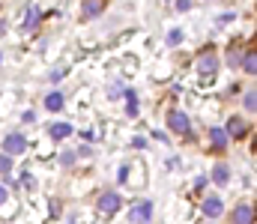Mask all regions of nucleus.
Instances as JSON below:
<instances>
[{"label": "nucleus", "mask_w": 257, "mask_h": 224, "mask_svg": "<svg viewBox=\"0 0 257 224\" xmlns=\"http://www.w3.org/2000/svg\"><path fill=\"white\" fill-rule=\"evenodd\" d=\"M150 218H153V200H141L138 206L129 209V221L132 224H150Z\"/></svg>", "instance_id": "obj_1"}, {"label": "nucleus", "mask_w": 257, "mask_h": 224, "mask_svg": "<svg viewBox=\"0 0 257 224\" xmlns=\"http://www.w3.org/2000/svg\"><path fill=\"white\" fill-rule=\"evenodd\" d=\"M182 42V30H171L168 33V45H179Z\"/></svg>", "instance_id": "obj_19"}, {"label": "nucleus", "mask_w": 257, "mask_h": 224, "mask_svg": "<svg viewBox=\"0 0 257 224\" xmlns=\"http://www.w3.org/2000/svg\"><path fill=\"white\" fill-rule=\"evenodd\" d=\"M254 102H257V93H254V90H248V93H245V99H242V105H245V111H248V114H251L254 108H257Z\"/></svg>", "instance_id": "obj_18"}, {"label": "nucleus", "mask_w": 257, "mask_h": 224, "mask_svg": "<svg viewBox=\"0 0 257 224\" xmlns=\"http://www.w3.org/2000/svg\"><path fill=\"white\" fill-rule=\"evenodd\" d=\"M239 63H242V69H245L248 75H254V72H257V60H254V48H248L245 60H239Z\"/></svg>", "instance_id": "obj_15"}, {"label": "nucleus", "mask_w": 257, "mask_h": 224, "mask_svg": "<svg viewBox=\"0 0 257 224\" xmlns=\"http://www.w3.org/2000/svg\"><path fill=\"white\" fill-rule=\"evenodd\" d=\"M126 114L138 117V96H135V90H126Z\"/></svg>", "instance_id": "obj_14"}, {"label": "nucleus", "mask_w": 257, "mask_h": 224, "mask_svg": "<svg viewBox=\"0 0 257 224\" xmlns=\"http://www.w3.org/2000/svg\"><path fill=\"white\" fill-rule=\"evenodd\" d=\"M248 129H251V126H248V123H245V120H242L239 114H233V117L228 120V126H225L228 138H236V140H242V138L248 135Z\"/></svg>", "instance_id": "obj_6"}, {"label": "nucleus", "mask_w": 257, "mask_h": 224, "mask_svg": "<svg viewBox=\"0 0 257 224\" xmlns=\"http://www.w3.org/2000/svg\"><path fill=\"white\" fill-rule=\"evenodd\" d=\"M215 69H218V54H215V51H203V54L198 57V75H203V78H212Z\"/></svg>", "instance_id": "obj_4"}, {"label": "nucleus", "mask_w": 257, "mask_h": 224, "mask_svg": "<svg viewBox=\"0 0 257 224\" xmlns=\"http://www.w3.org/2000/svg\"><path fill=\"white\" fill-rule=\"evenodd\" d=\"M203 185H206V176H198V179H195V192H200Z\"/></svg>", "instance_id": "obj_22"}, {"label": "nucleus", "mask_w": 257, "mask_h": 224, "mask_svg": "<svg viewBox=\"0 0 257 224\" xmlns=\"http://www.w3.org/2000/svg\"><path fill=\"white\" fill-rule=\"evenodd\" d=\"M48 135H51L54 140H63V138L72 135V126H69V123H54V126L48 129Z\"/></svg>", "instance_id": "obj_13"}, {"label": "nucleus", "mask_w": 257, "mask_h": 224, "mask_svg": "<svg viewBox=\"0 0 257 224\" xmlns=\"http://www.w3.org/2000/svg\"><path fill=\"white\" fill-rule=\"evenodd\" d=\"M60 162H63V165H66V168H69V165H72V162H75V153H63V156H60Z\"/></svg>", "instance_id": "obj_21"}, {"label": "nucleus", "mask_w": 257, "mask_h": 224, "mask_svg": "<svg viewBox=\"0 0 257 224\" xmlns=\"http://www.w3.org/2000/svg\"><path fill=\"white\" fill-rule=\"evenodd\" d=\"M3 33H6V21H3V18H0V36H3Z\"/></svg>", "instance_id": "obj_25"}, {"label": "nucleus", "mask_w": 257, "mask_h": 224, "mask_svg": "<svg viewBox=\"0 0 257 224\" xmlns=\"http://www.w3.org/2000/svg\"><path fill=\"white\" fill-rule=\"evenodd\" d=\"M120 209V195L117 192H105L102 197H99V212L102 215H114Z\"/></svg>", "instance_id": "obj_8"}, {"label": "nucleus", "mask_w": 257, "mask_h": 224, "mask_svg": "<svg viewBox=\"0 0 257 224\" xmlns=\"http://www.w3.org/2000/svg\"><path fill=\"white\" fill-rule=\"evenodd\" d=\"M200 209H203L206 218H222V212H225V200L218 197V195H206L203 203H200Z\"/></svg>", "instance_id": "obj_5"}, {"label": "nucleus", "mask_w": 257, "mask_h": 224, "mask_svg": "<svg viewBox=\"0 0 257 224\" xmlns=\"http://www.w3.org/2000/svg\"><path fill=\"white\" fill-rule=\"evenodd\" d=\"M105 6H108V0H81V12H84V18H96V15H102Z\"/></svg>", "instance_id": "obj_10"}, {"label": "nucleus", "mask_w": 257, "mask_h": 224, "mask_svg": "<svg viewBox=\"0 0 257 224\" xmlns=\"http://www.w3.org/2000/svg\"><path fill=\"white\" fill-rule=\"evenodd\" d=\"M39 18H42V15H39V9L30 6V9H27V15H24V30H27V33H33L36 27H39Z\"/></svg>", "instance_id": "obj_12"}, {"label": "nucleus", "mask_w": 257, "mask_h": 224, "mask_svg": "<svg viewBox=\"0 0 257 224\" xmlns=\"http://www.w3.org/2000/svg\"><path fill=\"white\" fill-rule=\"evenodd\" d=\"M176 9L179 12H189L192 9V0H176Z\"/></svg>", "instance_id": "obj_20"}, {"label": "nucleus", "mask_w": 257, "mask_h": 224, "mask_svg": "<svg viewBox=\"0 0 257 224\" xmlns=\"http://www.w3.org/2000/svg\"><path fill=\"white\" fill-rule=\"evenodd\" d=\"M228 179H230V168L228 165H215L212 168V182L215 185H228Z\"/></svg>", "instance_id": "obj_11"}, {"label": "nucleus", "mask_w": 257, "mask_h": 224, "mask_svg": "<svg viewBox=\"0 0 257 224\" xmlns=\"http://www.w3.org/2000/svg\"><path fill=\"white\" fill-rule=\"evenodd\" d=\"M45 108H48V111H60V108H63V93H51V96L45 99Z\"/></svg>", "instance_id": "obj_16"}, {"label": "nucleus", "mask_w": 257, "mask_h": 224, "mask_svg": "<svg viewBox=\"0 0 257 224\" xmlns=\"http://www.w3.org/2000/svg\"><path fill=\"white\" fill-rule=\"evenodd\" d=\"M168 129L176 132V135H189L192 132V120L182 114V111H171L168 114Z\"/></svg>", "instance_id": "obj_3"}, {"label": "nucleus", "mask_w": 257, "mask_h": 224, "mask_svg": "<svg viewBox=\"0 0 257 224\" xmlns=\"http://www.w3.org/2000/svg\"><path fill=\"white\" fill-rule=\"evenodd\" d=\"M6 197H9L6 195V185H0V203H6Z\"/></svg>", "instance_id": "obj_24"}, {"label": "nucleus", "mask_w": 257, "mask_h": 224, "mask_svg": "<svg viewBox=\"0 0 257 224\" xmlns=\"http://www.w3.org/2000/svg\"><path fill=\"white\" fill-rule=\"evenodd\" d=\"M24 149H27V138L21 132H9L3 138V153L6 156H18V153H24Z\"/></svg>", "instance_id": "obj_2"}, {"label": "nucleus", "mask_w": 257, "mask_h": 224, "mask_svg": "<svg viewBox=\"0 0 257 224\" xmlns=\"http://www.w3.org/2000/svg\"><path fill=\"white\" fill-rule=\"evenodd\" d=\"M230 224H254V206L251 203H236V209L230 212Z\"/></svg>", "instance_id": "obj_7"}, {"label": "nucleus", "mask_w": 257, "mask_h": 224, "mask_svg": "<svg viewBox=\"0 0 257 224\" xmlns=\"http://www.w3.org/2000/svg\"><path fill=\"white\" fill-rule=\"evenodd\" d=\"M209 140H212V153H225V146H228V132L218 126V129H209Z\"/></svg>", "instance_id": "obj_9"}, {"label": "nucleus", "mask_w": 257, "mask_h": 224, "mask_svg": "<svg viewBox=\"0 0 257 224\" xmlns=\"http://www.w3.org/2000/svg\"><path fill=\"white\" fill-rule=\"evenodd\" d=\"M9 170H12V156L0 153V176H9Z\"/></svg>", "instance_id": "obj_17"}, {"label": "nucleus", "mask_w": 257, "mask_h": 224, "mask_svg": "<svg viewBox=\"0 0 257 224\" xmlns=\"http://www.w3.org/2000/svg\"><path fill=\"white\" fill-rule=\"evenodd\" d=\"M63 75H66V69H57V72H51V81H60Z\"/></svg>", "instance_id": "obj_23"}]
</instances>
